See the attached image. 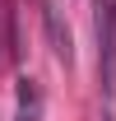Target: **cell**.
Masks as SVG:
<instances>
[{
    "label": "cell",
    "instance_id": "cell-3",
    "mask_svg": "<svg viewBox=\"0 0 116 121\" xmlns=\"http://www.w3.org/2000/svg\"><path fill=\"white\" fill-rule=\"evenodd\" d=\"M102 121H116V103H107V107H102Z\"/></svg>",
    "mask_w": 116,
    "mask_h": 121
},
{
    "label": "cell",
    "instance_id": "cell-2",
    "mask_svg": "<svg viewBox=\"0 0 116 121\" xmlns=\"http://www.w3.org/2000/svg\"><path fill=\"white\" fill-rule=\"evenodd\" d=\"M14 121H42V89H37V79H19V112Z\"/></svg>",
    "mask_w": 116,
    "mask_h": 121
},
{
    "label": "cell",
    "instance_id": "cell-1",
    "mask_svg": "<svg viewBox=\"0 0 116 121\" xmlns=\"http://www.w3.org/2000/svg\"><path fill=\"white\" fill-rule=\"evenodd\" d=\"M42 19H46V37H51V51H56V60H65V65H70V60H74V42H70V28H60L56 5H42Z\"/></svg>",
    "mask_w": 116,
    "mask_h": 121
}]
</instances>
